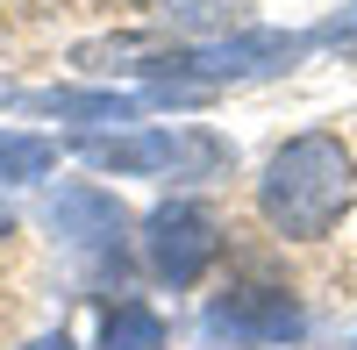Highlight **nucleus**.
<instances>
[{
    "label": "nucleus",
    "instance_id": "nucleus-2",
    "mask_svg": "<svg viewBox=\"0 0 357 350\" xmlns=\"http://www.w3.org/2000/svg\"><path fill=\"white\" fill-rule=\"evenodd\" d=\"M86 165L100 172H158V179H215L229 172V143L207 129H143V136H86Z\"/></svg>",
    "mask_w": 357,
    "mask_h": 350
},
{
    "label": "nucleus",
    "instance_id": "nucleus-9",
    "mask_svg": "<svg viewBox=\"0 0 357 350\" xmlns=\"http://www.w3.org/2000/svg\"><path fill=\"white\" fill-rule=\"evenodd\" d=\"M15 236V208H8V200H0V243H8Z\"/></svg>",
    "mask_w": 357,
    "mask_h": 350
},
{
    "label": "nucleus",
    "instance_id": "nucleus-7",
    "mask_svg": "<svg viewBox=\"0 0 357 350\" xmlns=\"http://www.w3.org/2000/svg\"><path fill=\"white\" fill-rule=\"evenodd\" d=\"M100 350H165V322H158L143 300H122V307L100 322Z\"/></svg>",
    "mask_w": 357,
    "mask_h": 350
},
{
    "label": "nucleus",
    "instance_id": "nucleus-10",
    "mask_svg": "<svg viewBox=\"0 0 357 350\" xmlns=\"http://www.w3.org/2000/svg\"><path fill=\"white\" fill-rule=\"evenodd\" d=\"M29 350H72V343L65 336H43V343H29Z\"/></svg>",
    "mask_w": 357,
    "mask_h": 350
},
{
    "label": "nucleus",
    "instance_id": "nucleus-11",
    "mask_svg": "<svg viewBox=\"0 0 357 350\" xmlns=\"http://www.w3.org/2000/svg\"><path fill=\"white\" fill-rule=\"evenodd\" d=\"M143 8H178V0H143Z\"/></svg>",
    "mask_w": 357,
    "mask_h": 350
},
{
    "label": "nucleus",
    "instance_id": "nucleus-5",
    "mask_svg": "<svg viewBox=\"0 0 357 350\" xmlns=\"http://www.w3.org/2000/svg\"><path fill=\"white\" fill-rule=\"evenodd\" d=\"M301 57V36H272V29H250L236 43H200V50H172L158 72L186 79V86H215V79H250V72H272Z\"/></svg>",
    "mask_w": 357,
    "mask_h": 350
},
{
    "label": "nucleus",
    "instance_id": "nucleus-3",
    "mask_svg": "<svg viewBox=\"0 0 357 350\" xmlns=\"http://www.w3.org/2000/svg\"><path fill=\"white\" fill-rule=\"evenodd\" d=\"M207 350H293L307 336V314L293 294H272V286H243V294H222L207 307Z\"/></svg>",
    "mask_w": 357,
    "mask_h": 350
},
{
    "label": "nucleus",
    "instance_id": "nucleus-1",
    "mask_svg": "<svg viewBox=\"0 0 357 350\" xmlns=\"http://www.w3.org/2000/svg\"><path fill=\"white\" fill-rule=\"evenodd\" d=\"M350 200H357V158L336 136H293L264 165V186H257V208L279 236H329Z\"/></svg>",
    "mask_w": 357,
    "mask_h": 350
},
{
    "label": "nucleus",
    "instance_id": "nucleus-8",
    "mask_svg": "<svg viewBox=\"0 0 357 350\" xmlns=\"http://www.w3.org/2000/svg\"><path fill=\"white\" fill-rule=\"evenodd\" d=\"M50 165H57V143H50V136H15V129H0V179H43Z\"/></svg>",
    "mask_w": 357,
    "mask_h": 350
},
{
    "label": "nucleus",
    "instance_id": "nucleus-4",
    "mask_svg": "<svg viewBox=\"0 0 357 350\" xmlns=\"http://www.w3.org/2000/svg\"><path fill=\"white\" fill-rule=\"evenodd\" d=\"M215 250H222V229H215V215H207L200 200H165V208L143 222V257H151V272L172 279V286H193L215 265Z\"/></svg>",
    "mask_w": 357,
    "mask_h": 350
},
{
    "label": "nucleus",
    "instance_id": "nucleus-6",
    "mask_svg": "<svg viewBox=\"0 0 357 350\" xmlns=\"http://www.w3.org/2000/svg\"><path fill=\"white\" fill-rule=\"evenodd\" d=\"M50 229H57V243L79 250V257H114L129 215L114 208V193H100V186H65V193H50Z\"/></svg>",
    "mask_w": 357,
    "mask_h": 350
}]
</instances>
